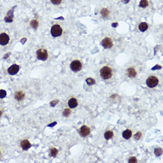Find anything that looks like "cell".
<instances>
[{"mask_svg": "<svg viewBox=\"0 0 163 163\" xmlns=\"http://www.w3.org/2000/svg\"><path fill=\"white\" fill-rule=\"evenodd\" d=\"M113 71L112 69L108 66H104L101 69L100 75L102 79L108 80L112 77Z\"/></svg>", "mask_w": 163, "mask_h": 163, "instance_id": "obj_1", "label": "cell"}, {"mask_svg": "<svg viewBox=\"0 0 163 163\" xmlns=\"http://www.w3.org/2000/svg\"><path fill=\"white\" fill-rule=\"evenodd\" d=\"M50 32L51 35L54 37H57L62 35V30L59 25H54L51 28Z\"/></svg>", "mask_w": 163, "mask_h": 163, "instance_id": "obj_2", "label": "cell"}, {"mask_svg": "<svg viewBox=\"0 0 163 163\" xmlns=\"http://www.w3.org/2000/svg\"><path fill=\"white\" fill-rule=\"evenodd\" d=\"M70 68L74 73L80 72L82 68V64L79 60H75L72 62L70 64Z\"/></svg>", "mask_w": 163, "mask_h": 163, "instance_id": "obj_3", "label": "cell"}, {"mask_svg": "<svg viewBox=\"0 0 163 163\" xmlns=\"http://www.w3.org/2000/svg\"><path fill=\"white\" fill-rule=\"evenodd\" d=\"M36 55L38 59L41 61H44L48 59V52L46 50L40 49L37 50Z\"/></svg>", "mask_w": 163, "mask_h": 163, "instance_id": "obj_4", "label": "cell"}, {"mask_svg": "<svg viewBox=\"0 0 163 163\" xmlns=\"http://www.w3.org/2000/svg\"><path fill=\"white\" fill-rule=\"evenodd\" d=\"M158 80L154 76H151L148 77L146 81V84L150 88H153L157 86L158 83Z\"/></svg>", "mask_w": 163, "mask_h": 163, "instance_id": "obj_5", "label": "cell"}, {"mask_svg": "<svg viewBox=\"0 0 163 163\" xmlns=\"http://www.w3.org/2000/svg\"><path fill=\"white\" fill-rule=\"evenodd\" d=\"M102 45L105 49H110L113 47V42L111 38L106 37L102 40Z\"/></svg>", "mask_w": 163, "mask_h": 163, "instance_id": "obj_6", "label": "cell"}, {"mask_svg": "<svg viewBox=\"0 0 163 163\" xmlns=\"http://www.w3.org/2000/svg\"><path fill=\"white\" fill-rule=\"evenodd\" d=\"M79 133L82 137H86L90 133V129L86 125H83L80 128Z\"/></svg>", "mask_w": 163, "mask_h": 163, "instance_id": "obj_7", "label": "cell"}, {"mask_svg": "<svg viewBox=\"0 0 163 163\" xmlns=\"http://www.w3.org/2000/svg\"><path fill=\"white\" fill-rule=\"evenodd\" d=\"M10 41L9 36L6 33L0 34V44L4 46L8 44Z\"/></svg>", "mask_w": 163, "mask_h": 163, "instance_id": "obj_8", "label": "cell"}, {"mask_svg": "<svg viewBox=\"0 0 163 163\" xmlns=\"http://www.w3.org/2000/svg\"><path fill=\"white\" fill-rule=\"evenodd\" d=\"M19 70V66L16 64L11 66L8 69V72L11 75H15Z\"/></svg>", "mask_w": 163, "mask_h": 163, "instance_id": "obj_9", "label": "cell"}, {"mask_svg": "<svg viewBox=\"0 0 163 163\" xmlns=\"http://www.w3.org/2000/svg\"><path fill=\"white\" fill-rule=\"evenodd\" d=\"M20 145L22 150L24 151L28 150L32 146V145L28 140H24L21 141Z\"/></svg>", "mask_w": 163, "mask_h": 163, "instance_id": "obj_10", "label": "cell"}, {"mask_svg": "<svg viewBox=\"0 0 163 163\" xmlns=\"http://www.w3.org/2000/svg\"><path fill=\"white\" fill-rule=\"evenodd\" d=\"M25 96V94L23 91L19 90L16 92L15 94V98L16 100L20 101L23 100Z\"/></svg>", "mask_w": 163, "mask_h": 163, "instance_id": "obj_11", "label": "cell"}, {"mask_svg": "<svg viewBox=\"0 0 163 163\" xmlns=\"http://www.w3.org/2000/svg\"><path fill=\"white\" fill-rule=\"evenodd\" d=\"M68 105L70 108H74L78 106V102L75 98H72L69 100Z\"/></svg>", "mask_w": 163, "mask_h": 163, "instance_id": "obj_12", "label": "cell"}, {"mask_svg": "<svg viewBox=\"0 0 163 163\" xmlns=\"http://www.w3.org/2000/svg\"><path fill=\"white\" fill-rule=\"evenodd\" d=\"M127 75L130 78H134L136 76L137 72L136 70L132 68H130L127 70Z\"/></svg>", "mask_w": 163, "mask_h": 163, "instance_id": "obj_13", "label": "cell"}, {"mask_svg": "<svg viewBox=\"0 0 163 163\" xmlns=\"http://www.w3.org/2000/svg\"><path fill=\"white\" fill-rule=\"evenodd\" d=\"M122 137L126 140H128L132 136V132L130 130H126L122 132Z\"/></svg>", "mask_w": 163, "mask_h": 163, "instance_id": "obj_14", "label": "cell"}, {"mask_svg": "<svg viewBox=\"0 0 163 163\" xmlns=\"http://www.w3.org/2000/svg\"><path fill=\"white\" fill-rule=\"evenodd\" d=\"M139 29L142 32H145L148 28V25L146 22H142L138 26Z\"/></svg>", "mask_w": 163, "mask_h": 163, "instance_id": "obj_15", "label": "cell"}, {"mask_svg": "<svg viewBox=\"0 0 163 163\" xmlns=\"http://www.w3.org/2000/svg\"><path fill=\"white\" fill-rule=\"evenodd\" d=\"M104 138L107 140L112 138L114 136V133L111 131H108L106 132L104 134Z\"/></svg>", "mask_w": 163, "mask_h": 163, "instance_id": "obj_16", "label": "cell"}, {"mask_svg": "<svg viewBox=\"0 0 163 163\" xmlns=\"http://www.w3.org/2000/svg\"><path fill=\"white\" fill-rule=\"evenodd\" d=\"M154 152L156 157H159L163 153V150L161 148L159 147V148H154Z\"/></svg>", "mask_w": 163, "mask_h": 163, "instance_id": "obj_17", "label": "cell"}, {"mask_svg": "<svg viewBox=\"0 0 163 163\" xmlns=\"http://www.w3.org/2000/svg\"><path fill=\"white\" fill-rule=\"evenodd\" d=\"M100 13L102 16L104 17H106L109 14V10L108 9L104 8L101 10Z\"/></svg>", "mask_w": 163, "mask_h": 163, "instance_id": "obj_18", "label": "cell"}, {"mask_svg": "<svg viewBox=\"0 0 163 163\" xmlns=\"http://www.w3.org/2000/svg\"><path fill=\"white\" fill-rule=\"evenodd\" d=\"M58 150L55 148H52L50 150V154L52 157H56L58 153Z\"/></svg>", "mask_w": 163, "mask_h": 163, "instance_id": "obj_19", "label": "cell"}, {"mask_svg": "<svg viewBox=\"0 0 163 163\" xmlns=\"http://www.w3.org/2000/svg\"><path fill=\"white\" fill-rule=\"evenodd\" d=\"M148 5V2L147 0H141L139 4V6L143 8H146Z\"/></svg>", "mask_w": 163, "mask_h": 163, "instance_id": "obj_20", "label": "cell"}, {"mask_svg": "<svg viewBox=\"0 0 163 163\" xmlns=\"http://www.w3.org/2000/svg\"><path fill=\"white\" fill-rule=\"evenodd\" d=\"M86 82L88 85L89 86H92L96 84L95 80L94 79L91 78H87L86 80Z\"/></svg>", "mask_w": 163, "mask_h": 163, "instance_id": "obj_21", "label": "cell"}, {"mask_svg": "<svg viewBox=\"0 0 163 163\" xmlns=\"http://www.w3.org/2000/svg\"><path fill=\"white\" fill-rule=\"evenodd\" d=\"M38 21L36 20H34L31 22L30 26L34 29H36L38 28Z\"/></svg>", "mask_w": 163, "mask_h": 163, "instance_id": "obj_22", "label": "cell"}, {"mask_svg": "<svg viewBox=\"0 0 163 163\" xmlns=\"http://www.w3.org/2000/svg\"><path fill=\"white\" fill-rule=\"evenodd\" d=\"M71 112H72V111L70 109L66 108V109H64L63 112V115H64V116H69L71 113Z\"/></svg>", "mask_w": 163, "mask_h": 163, "instance_id": "obj_23", "label": "cell"}, {"mask_svg": "<svg viewBox=\"0 0 163 163\" xmlns=\"http://www.w3.org/2000/svg\"><path fill=\"white\" fill-rule=\"evenodd\" d=\"M142 136V134L140 132H138L134 135V137L136 140H139Z\"/></svg>", "mask_w": 163, "mask_h": 163, "instance_id": "obj_24", "label": "cell"}, {"mask_svg": "<svg viewBox=\"0 0 163 163\" xmlns=\"http://www.w3.org/2000/svg\"><path fill=\"white\" fill-rule=\"evenodd\" d=\"M6 92L5 90H0V98L3 99L6 96Z\"/></svg>", "mask_w": 163, "mask_h": 163, "instance_id": "obj_25", "label": "cell"}, {"mask_svg": "<svg viewBox=\"0 0 163 163\" xmlns=\"http://www.w3.org/2000/svg\"><path fill=\"white\" fill-rule=\"evenodd\" d=\"M137 162V159L135 157H131L128 159V163H136Z\"/></svg>", "mask_w": 163, "mask_h": 163, "instance_id": "obj_26", "label": "cell"}, {"mask_svg": "<svg viewBox=\"0 0 163 163\" xmlns=\"http://www.w3.org/2000/svg\"><path fill=\"white\" fill-rule=\"evenodd\" d=\"M62 0H51V2L53 4L58 5L61 4Z\"/></svg>", "mask_w": 163, "mask_h": 163, "instance_id": "obj_27", "label": "cell"}, {"mask_svg": "<svg viewBox=\"0 0 163 163\" xmlns=\"http://www.w3.org/2000/svg\"><path fill=\"white\" fill-rule=\"evenodd\" d=\"M58 101L57 100H54L50 102V105L51 106H52V107H54V106H55L56 105L58 102Z\"/></svg>", "mask_w": 163, "mask_h": 163, "instance_id": "obj_28", "label": "cell"}, {"mask_svg": "<svg viewBox=\"0 0 163 163\" xmlns=\"http://www.w3.org/2000/svg\"><path fill=\"white\" fill-rule=\"evenodd\" d=\"M2 112H1L0 111V116H1V115H2Z\"/></svg>", "mask_w": 163, "mask_h": 163, "instance_id": "obj_29", "label": "cell"}, {"mask_svg": "<svg viewBox=\"0 0 163 163\" xmlns=\"http://www.w3.org/2000/svg\"></svg>", "mask_w": 163, "mask_h": 163, "instance_id": "obj_30", "label": "cell"}]
</instances>
